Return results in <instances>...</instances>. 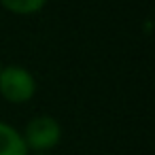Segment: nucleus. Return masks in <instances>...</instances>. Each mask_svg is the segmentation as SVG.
I'll list each match as a JSON object with an SVG mask.
<instances>
[{
  "label": "nucleus",
  "instance_id": "f257e3e1",
  "mask_svg": "<svg viewBox=\"0 0 155 155\" xmlns=\"http://www.w3.org/2000/svg\"><path fill=\"white\" fill-rule=\"evenodd\" d=\"M0 94L13 104H24L34 98L36 81L32 72L21 66H5L0 68Z\"/></svg>",
  "mask_w": 155,
  "mask_h": 155
},
{
  "label": "nucleus",
  "instance_id": "39448f33",
  "mask_svg": "<svg viewBox=\"0 0 155 155\" xmlns=\"http://www.w3.org/2000/svg\"><path fill=\"white\" fill-rule=\"evenodd\" d=\"M36 155H47V153H36Z\"/></svg>",
  "mask_w": 155,
  "mask_h": 155
},
{
  "label": "nucleus",
  "instance_id": "20e7f679",
  "mask_svg": "<svg viewBox=\"0 0 155 155\" xmlns=\"http://www.w3.org/2000/svg\"><path fill=\"white\" fill-rule=\"evenodd\" d=\"M0 5L15 15H34L47 5V0H0Z\"/></svg>",
  "mask_w": 155,
  "mask_h": 155
},
{
  "label": "nucleus",
  "instance_id": "7ed1b4c3",
  "mask_svg": "<svg viewBox=\"0 0 155 155\" xmlns=\"http://www.w3.org/2000/svg\"><path fill=\"white\" fill-rule=\"evenodd\" d=\"M0 155H28L21 134L5 121H0Z\"/></svg>",
  "mask_w": 155,
  "mask_h": 155
},
{
  "label": "nucleus",
  "instance_id": "f03ea898",
  "mask_svg": "<svg viewBox=\"0 0 155 155\" xmlns=\"http://www.w3.org/2000/svg\"><path fill=\"white\" fill-rule=\"evenodd\" d=\"M28 151H36V153H47L49 149L58 147L62 140V127L60 123L49 117V115H38L34 119L28 121L24 134H21Z\"/></svg>",
  "mask_w": 155,
  "mask_h": 155
}]
</instances>
